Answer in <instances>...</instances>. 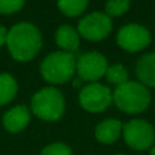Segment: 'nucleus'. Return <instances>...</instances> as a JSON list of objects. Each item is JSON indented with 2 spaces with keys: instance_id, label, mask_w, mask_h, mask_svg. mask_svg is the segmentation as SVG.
Instances as JSON below:
<instances>
[{
  "instance_id": "f3484780",
  "label": "nucleus",
  "mask_w": 155,
  "mask_h": 155,
  "mask_svg": "<svg viewBox=\"0 0 155 155\" xmlns=\"http://www.w3.org/2000/svg\"><path fill=\"white\" fill-rule=\"evenodd\" d=\"M131 7V0H107L105 5V14L109 18L121 16Z\"/></svg>"
},
{
  "instance_id": "39448f33",
  "label": "nucleus",
  "mask_w": 155,
  "mask_h": 155,
  "mask_svg": "<svg viewBox=\"0 0 155 155\" xmlns=\"http://www.w3.org/2000/svg\"><path fill=\"white\" fill-rule=\"evenodd\" d=\"M123 137L129 148L135 151H146L154 146L155 131L148 121L135 118L123 124Z\"/></svg>"
},
{
  "instance_id": "2eb2a0df",
  "label": "nucleus",
  "mask_w": 155,
  "mask_h": 155,
  "mask_svg": "<svg viewBox=\"0 0 155 155\" xmlns=\"http://www.w3.org/2000/svg\"><path fill=\"white\" fill-rule=\"evenodd\" d=\"M88 5V0H57V8L68 18L82 15Z\"/></svg>"
},
{
  "instance_id": "aec40b11",
  "label": "nucleus",
  "mask_w": 155,
  "mask_h": 155,
  "mask_svg": "<svg viewBox=\"0 0 155 155\" xmlns=\"http://www.w3.org/2000/svg\"><path fill=\"white\" fill-rule=\"evenodd\" d=\"M7 35H8V29L5 26H3V25H0V48L5 45Z\"/></svg>"
},
{
  "instance_id": "412c9836",
  "label": "nucleus",
  "mask_w": 155,
  "mask_h": 155,
  "mask_svg": "<svg viewBox=\"0 0 155 155\" xmlns=\"http://www.w3.org/2000/svg\"><path fill=\"white\" fill-rule=\"evenodd\" d=\"M80 83H82V80L78 78V79L74 80V87H80Z\"/></svg>"
},
{
  "instance_id": "ddd939ff",
  "label": "nucleus",
  "mask_w": 155,
  "mask_h": 155,
  "mask_svg": "<svg viewBox=\"0 0 155 155\" xmlns=\"http://www.w3.org/2000/svg\"><path fill=\"white\" fill-rule=\"evenodd\" d=\"M135 72L142 84L146 87H155V52L142 56L136 63Z\"/></svg>"
},
{
  "instance_id": "9b49d317",
  "label": "nucleus",
  "mask_w": 155,
  "mask_h": 155,
  "mask_svg": "<svg viewBox=\"0 0 155 155\" xmlns=\"http://www.w3.org/2000/svg\"><path fill=\"white\" fill-rule=\"evenodd\" d=\"M94 135L102 144H113L123 136V123L116 118H106L95 127Z\"/></svg>"
},
{
  "instance_id": "9d476101",
  "label": "nucleus",
  "mask_w": 155,
  "mask_h": 155,
  "mask_svg": "<svg viewBox=\"0 0 155 155\" xmlns=\"http://www.w3.org/2000/svg\"><path fill=\"white\" fill-rule=\"evenodd\" d=\"M31 120V110L26 105H15L3 114V127L10 134L22 132Z\"/></svg>"
},
{
  "instance_id": "6e6552de",
  "label": "nucleus",
  "mask_w": 155,
  "mask_h": 155,
  "mask_svg": "<svg viewBox=\"0 0 155 155\" xmlns=\"http://www.w3.org/2000/svg\"><path fill=\"white\" fill-rule=\"evenodd\" d=\"M117 45L129 53L140 52L151 44V33L146 26L139 23H128L120 27L116 35Z\"/></svg>"
},
{
  "instance_id": "20e7f679",
  "label": "nucleus",
  "mask_w": 155,
  "mask_h": 155,
  "mask_svg": "<svg viewBox=\"0 0 155 155\" xmlns=\"http://www.w3.org/2000/svg\"><path fill=\"white\" fill-rule=\"evenodd\" d=\"M40 74L51 84H64L76 75V59L74 53L52 52L40 64Z\"/></svg>"
},
{
  "instance_id": "a211bd4d",
  "label": "nucleus",
  "mask_w": 155,
  "mask_h": 155,
  "mask_svg": "<svg viewBox=\"0 0 155 155\" xmlns=\"http://www.w3.org/2000/svg\"><path fill=\"white\" fill-rule=\"evenodd\" d=\"M40 155H74V154L68 144L61 142H56V143H51V144L45 146L41 150Z\"/></svg>"
},
{
  "instance_id": "0eeeda50",
  "label": "nucleus",
  "mask_w": 155,
  "mask_h": 155,
  "mask_svg": "<svg viewBox=\"0 0 155 155\" xmlns=\"http://www.w3.org/2000/svg\"><path fill=\"white\" fill-rule=\"evenodd\" d=\"M79 105L90 113H101L113 102L112 90L102 83H88L83 86L78 97Z\"/></svg>"
},
{
  "instance_id": "f257e3e1",
  "label": "nucleus",
  "mask_w": 155,
  "mask_h": 155,
  "mask_svg": "<svg viewBox=\"0 0 155 155\" xmlns=\"http://www.w3.org/2000/svg\"><path fill=\"white\" fill-rule=\"evenodd\" d=\"M42 34L35 25L19 22L8 29L5 46L15 61L27 63L33 60L42 49Z\"/></svg>"
},
{
  "instance_id": "6ab92c4d",
  "label": "nucleus",
  "mask_w": 155,
  "mask_h": 155,
  "mask_svg": "<svg viewBox=\"0 0 155 155\" xmlns=\"http://www.w3.org/2000/svg\"><path fill=\"white\" fill-rule=\"evenodd\" d=\"M26 0H0V15H12L22 10Z\"/></svg>"
},
{
  "instance_id": "f03ea898",
  "label": "nucleus",
  "mask_w": 155,
  "mask_h": 155,
  "mask_svg": "<svg viewBox=\"0 0 155 155\" xmlns=\"http://www.w3.org/2000/svg\"><path fill=\"white\" fill-rule=\"evenodd\" d=\"M112 95L117 109L127 114H140L147 110L151 104L150 90L140 82L135 80H128L117 86Z\"/></svg>"
},
{
  "instance_id": "5701e85b",
  "label": "nucleus",
  "mask_w": 155,
  "mask_h": 155,
  "mask_svg": "<svg viewBox=\"0 0 155 155\" xmlns=\"http://www.w3.org/2000/svg\"><path fill=\"white\" fill-rule=\"evenodd\" d=\"M116 155H125V154H116Z\"/></svg>"
},
{
  "instance_id": "4468645a",
  "label": "nucleus",
  "mask_w": 155,
  "mask_h": 155,
  "mask_svg": "<svg viewBox=\"0 0 155 155\" xmlns=\"http://www.w3.org/2000/svg\"><path fill=\"white\" fill-rule=\"evenodd\" d=\"M19 90L18 80L8 72H0V106L14 101Z\"/></svg>"
},
{
  "instance_id": "7ed1b4c3",
  "label": "nucleus",
  "mask_w": 155,
  "mask_h": 155,
  "mask_svg": "<svg viewBox=\"0 0 155 155\" xmlns=\"http://www.w3.org/2000/svg\"><path fill=\"white\" fill-rule=\"evenodd\" d=\"M31 114L48 123L57 121L65 113V98L63 93L54 86L42 87L34 93L30 101Z\"/></svg>"
},
{
  "instance_id": "dca6fc26",
  "label": "nucleus",
  "mask_w": 155,
  "mask_h": 155,
  "mask_svg": "<svg viewBox=\"0 0 155 155\" xmlns=\"http://www.w3.org/2000/svg\"><path fill=\"white\" fill-rule=\"evenodd\" d=\"M105 76H106V80L110 84H116V87H117V86L128 82V70L123 64L117 63V64H113L107 67Z\"/></svg>"
},
{
  "instance_id": "1a4fd4ad",
  "label": "nucleus",
  "mask_w": 155,
  "mask_h": 155,
  "mask_svg": "<svg viewBox=\"0 0 155 155\" xmlns=\"http://www.w3.org/2000/svg\"><path fill=\"white\" fill-rule=\"evenodd\" d=\"M107 67V59L97 51L86 52L76 59V75L82 82H98L105 76Z\"/></svg>"
},
{
  "instance_id": "4be33fe9",
  "label": "nucleus",
  "mask_w": 155,
  "mask_h": 155,
  "mask_svg": "<svg viewBox=\"0 0 155 155\" xmlns=\"http://www.w3.org/2000/svg\"><path fill=\"white\" fill-rule=\"evenodd\" d=\"M150 155H155V144L150 148Z\"/></svg>"
},
{
  "instance_id": "423d86ee",
  "label": "nucleus",
  "mask_w": 155,
  "mask_h": 155,
  "mask_svg": "<svg viewBox=\"0 0 155 155\" xmlns=\"http://www.w3.org/2000/svg\"><path fill=\"white\" fill-rule=\"evenodd\" d=\"M113 29L112 18L106 15L105 12L94 11L83 16L78 23V33L82 38L91 42H98L109 37Z\"/></svg>"
},
{
  "instance_id": "f8f14e48",
  "label": "nucleus",
  "mask_w": 155,
  "mask_h": 155,
  "mask_svg": "<svg viewBox=\"0 0 155 155\" xmlns=\"http://www.w3.org/2000/svg\"><path fill=\"white\" fill-rule=\"evenodd\" d=\"M54 41H56V45L60 48V51L74 53L79 49L80 35L78 30L71 25H61L60 27H57L56 33H54Z\"/></svg>"
}]
</instances>
